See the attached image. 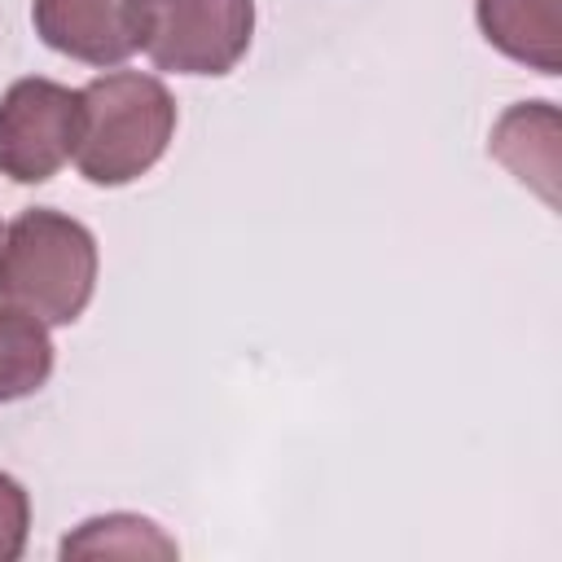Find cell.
<instances>
[{
	"instance_id": "6",
	"label": "cell",
	"mask_w": 562,
	"mask_h": 562,
	"mask_svg": "<svg viewBox=\"0 0 562 562\" xmlns=\"http://www.w3.org/2000/svg\"><path fill=\"white\" fill-rule=\"evenodd\" d=\"M474 18L509 61L540 75L562 70V0H474Z\"/></svg>"
},
{
	"instance_id": "9",
	"label": "cell",
	"mask_w": 562,
	"mask_h": 562,
	"mask_svg": "<svg viewBox=\"0 0 562 562\" xmlns=\"http://www.w3.org/2000/svg\"><path fill=\"white\" fill-rule=\"evenodd\" d=\"M83 553H123V558H176L180 544L149 518L140 514H101L79 522L61 540V558H83Z\"/></svg>"
},
{
	"instance_id": "1",
	"label": "cell",
	"mask_w": 562,
	"mask_h": 562,
	"mask_svg": "<svg viewBox=\"0 0 562 562\" xmlns=\"http://www.w3.org/2000/svg\"><path fill=\"white\" fill-rule=\"evenodd\" d=\"M176 136V97L140 70H105L79 88L75 167L97 189L140 180Z\"/></svg>"
},
{
	"instance_id": "8",
	"label": "cell",
	"mask_w": 562,
	"mask_h": 562,
	"mask_svg": "<svg viewBox=\"0 0 562 562\" xmlns=\"http://www.w3.org/2000/svg\"><path fill=\"white\" fill-rule=\"evenodd\" d=\"M48 378H53L48 325L18 307H0V404L35 395Z\"/></svg>"
},
{
	"instance_id": "2",
	"label": "cell",
	"mask_w": 562,
	"mask_h": 562,
	"mask_svg": "<svg viewBox=\"0 0 562 562\" xmlns=\"http://www.w3.org/2000/svg\"><path fill=\"white\" fill-rule=\"evenodd\" d=\"M97 237L66 211L31 206L0 233V307L75 325L97 290Z\"/></svg>"
},
{
	"instance_id": "4",
	"label": "cell",
	"mask_w": 562,
	"mask_h": 562,
	"mask_svg": "<svg viewBox=\"0 0 562 562\" xmlns=\"http://www.w3.org/2000/svg\"><path fill=\"white\" fill-rule=\"evenodd\" d=\"M79 140V88L26 75L0 97V176L13 184H44Z\"/></svg>"
},
{
	"instance_id": "10",
	"label": "cell",
	"mask_w": 562,
	"mask_h": 562,
	"mask_svg": "<svg viewBox=\"0 0 562 562\" xmlns=\"http://www.w3.org/2000/svg\"><path fill=\"white\" fill-rule=\"evenodd\" d=\"M31 536V496L26 487L0 470V562H18Z\"/></svg>"
},
{
	"instance_id": "5",
	"label": "cell",
	"mask_w": 562,
	"mask_h": 562,
	"mask_svg": "<svg viewBox=\"0 0 562 562\" xmlns=\"http://www.w3.org/2000/svg\"><path fill=\"white\" fill-rule=\"evenodd\" d=\"M35 35L83 66H123L140 48L136 0H35L31 4Z\"/></svg>"
},
{
	"instance_id": "7",
	"label": "cell",
	"mask_w": 562,
	"mask_h": 562,
	"mask_svg": "<svg viewBox=\"0 0 562 562\" xmlns=\"http://www.w3.org/2000/svg\"><path fill=\"white\" fill-rule=\"evenodd\" d=\"M487 149L549 206H558V110L549 101L509 105L496 119Z\"/></svg>"
},
{
	"instance_id": "3",
	"label": "cell",
	"mask_w": 562,
	"mask_h": 562,
	"mask_svg": "<svg viewBox=\"0 0 562 562\" xmlns=\"http://www.w3.org/2000/svg\"><path fill=\"white\" fill-rule=\"evenodd\" d=\"M140 53L171 75H228L255 35V0H136Z\"/></svg>"
}]
</instances>
